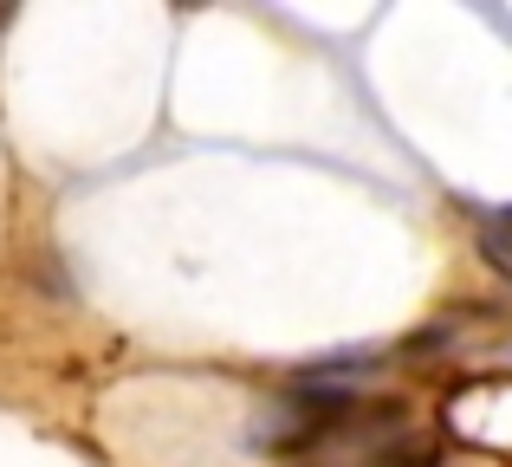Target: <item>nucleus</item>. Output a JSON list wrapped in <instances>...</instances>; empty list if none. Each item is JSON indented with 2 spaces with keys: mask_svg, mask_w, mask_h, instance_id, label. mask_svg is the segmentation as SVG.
Listing matches in <instances>:
<instances>
[{
  "mask_svg": "<svg viewBox=\"0 0 512 467\" xmlns=\"http://www.w3.org/2000/svg\"><path fill=\"white\" fill-rule=\"evenodd\" d=\"M474 247L487 260V273L512 286V208L506 215H474Z\"/></svg>",
  "mask_w": 512,
  "mask_h": 467,
  "instance_id": "obj_2",
  "label": "nucleus"
},
{
  "mask_svg": "<svg viewBox=\"0 0 512 467\" xmlns=\"http://www.w3.org/2000/svg\"><path fill=\"white\" fill-rule=\"evenodd\" d=\"M363 467H441V442L422 435V429H402V435H389L383 448H370Z\"/></svg>",
  "mask_w": 512,
  "mask_h": 467,
  "instance_id": "obj_1",
  "label": "nucleus"
}]
</instances>
